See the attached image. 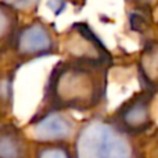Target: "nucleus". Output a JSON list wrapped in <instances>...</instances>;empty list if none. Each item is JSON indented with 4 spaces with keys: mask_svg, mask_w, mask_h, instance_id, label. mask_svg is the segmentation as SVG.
Here are the masks:
<instances>
[{
    "mask_svg": "<svg viewBox=\"0 0 158 158\" xmlns=\"http://www.w3.org/2000/svg\"><path fill=\"white\" fill-rule=\"evenodd\" d=\"M32 158H75L71 143L33 144Z\"/></svg>",
    "mask_w": 158,
    "mask_h": 158,
    "instance_id": "10",
    "label": "nucleus"
},
{
    "mask_svg": "<svg viewBox=\"0 0 158 158\" xmlns=\"http://www.w3.org/2000/svg\"><path fill=\"white\" fill-rule=\"evenodd\" d=\"M136 2L139 3V4H143V3H148L150 0H136Z\"/></svg>",
    "mask_w": 158,
    "mask_h": 158,
    "instance_id": "14",
    "label": "nucleus"
},
{
    "mask_svg": "<svg viewBox=\"0 0 158 158\" xmlns=\"http://www.w3.org/2000/svg\"><path fill=\"white\" fill-rule=\"evenodd\" d=\"M77 131L74 117L64 111H36L25 129L33 144L71 143Z\"/></svg>",
    "mask_w": 158,
    "mask_h": 158,
    "instance_id": "5",
    "label": "nucleus"
},
{
    "mask_svg": "<svg viewBox=\"0 0 158 158\" xmlns=\"http://www.w3.org/2000/svg\"><path fill=\"white\" fill-rule=\"evenodd\" d=\"M32 150L25 129L11 121L0 122V158H32Z\"/></svg>",
    "mask_w": 158,
    "mask_h": 158,
    "instance_id": "7",
    "label": "nucleus"
},
{
    "mask_svg": "<svg viewBox=\"0 0 158 158\" xmlns=\"http://www.w3.org/2000/svg\"><path fill=\"white\" fill-rule=\"evenodd\" d=\"M107 74L108 69L90 64L57 61L46 79L38 111H93L106 100Z\"/></svg>",
    "mask_w": 158,
    "mask_h": 158,
    "instance_id": "1",
    "label": "nucleus"
},
{
    "mask_svg": "<svg viewBox=\"0 0 158 158\" xmlns=\"http://www.w3.org/2000/svg\"><path fill=\"white\" fill-rule=\"evenodd\" d=\"M60 52V33L56 31L54 24L42 18L21 24L11 50L18 68L38 58L57 56Z\"/></svg>",
    "mask_w": 158,
    "mask_h": 158,
    "instance_id": "3",
    "label": "nucleus"
},
{
    "mask_svg": "<svg viewBox=\"0 0 158 158\" xmlns=\"http://www.w3.org/2000/svg\"><path fill=\"white\" fill-rule=\"evenodd\" d=\"M47 6L54 11V14H61L64 10H65L67 0H49V2H47Z\"/></svg>",
    "mask_w": 158,
    "mask_h": 158,
    "instance_id": "12",
    "label": "nucleus"
},
{
    "mask_svg": "<svg viewBox=\"0 0 158 158\" xmlns=\"http://www.w3.org/2000/svg\"><path fill=\"white\" fill-rule=\"evenodd\" d=\"M67 2H69L75 8H78V10H81V8L86 4V0H67Z\"/></svg>",
    "mask_w": 158,
    "mask_h": 158,
    "instance_id": "13",
    "label": "nucleus"
},
{
    "mask_svg": "<svg viewBox=\"0 0 158 158\" xmlns=\"http://www.w3.org/2000/svg\"><path fill=\"white\" fill-rule=\"evenodd\" d=\"M111 122L128 136L144 132L151 123L150 94L142 93L123 103L114 112Z\"/></svg>",
    "mask_w": 158,
    "mask_h": 158,
    "instance_id": "6",
    "label": "nucleus"
},
{
    "mask_svg": "<svg viewBox=\"0 0 158 158\" xmlns=\"http://www.w3.org/2000/svg\"><path fill=\"white\" fill-rule=\"evenodd\" d=\"M17 69L18 68H13L0 74V121L13 111L14 79Z\"/></svg>",
    "mask_w": 158,
    "mask_h": 158,
    "instance_id": "9",
    "label": "nucleus"
},
{
    "mask_svg": "<svg viewBox=\"0 0 158 158\" xmlns=\"http://www.w3.org/2000/svg\"><path fill=\"white\" fill-rule=\"evenodd\" d=\"M19 27L18 8L13 3L0 0V57L11 53Z\"/></svg>",
    "mask_w": 158,
    "mask_h": 158,
    "instance_id": "8",
    "label": "nucleus"
},
{
    "mask_svg": "<svg viewBox=\"0 0 158 158\" xmlns=\"http://www.w3.org/2000/svg\"><path fill=\"white\" fill-rule=\"evenodd\" d=\"M142 71L147 82H158V44H154L148 49L142 60Z\"/></svg>",
    "mask_w": 158,
    "mask_h": 158,
    "instance_id": "11",
    "label": "nucleus"
},
{
    "mask_svg": "<svg viewBox=\"0 0 158 158\" xmlns=\"http://www.w3.org/2000/svg\"><path fill=\"white\" fill-rule=\"evenodd\" d=\"M75 158H133L128 135L111 119L92 118L78 128L72 140Z\"/></svg>",
    "mask_w": 158,
    "mask_h": 158,
    "instance_id": "2",
    "label": "nucleus"
},
{
    "mask_svg": "<svg viewBox=\"0 0 158 158\" xmlns=\"http://www.w3.org/2000/svg\"><path fill=\"white\" fill-rule=\"evenodd\" d=\"M61 52L67 60L90 64L94 67L110 69L112 56L97 33L86 22H74L60 35Z\"/></svg>",
    "mask_w": 158,
    "mask_h": 158,
    "instance_id": "4",
    "label": "nucleus"
}]
</instances>
